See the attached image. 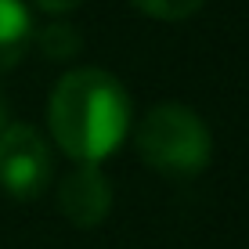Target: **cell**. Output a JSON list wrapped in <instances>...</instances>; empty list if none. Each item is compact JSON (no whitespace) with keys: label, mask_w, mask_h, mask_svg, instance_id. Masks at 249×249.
<instances>
[{"label":"cell","mask_w":249,"mask_h":249,"mask_svg":"<svg viewBox=\"0 0 249 249\" xmlns=\"http://www.w3.org/2000/svg\"><path fill=\"white\" fill-rule=\"evenodd\" d=\"M47 119L65 156L76 162H101L130 130V98L105 69H76L58 80Z\"/></svg>","instance_id":"cell-1"},{"label":"cell","mask_w":249,"mask_h":249,"mask_svg":"<svg viewBox=\"0 0 249 249\" xmlns=\"http://www.w3.org/2000/svg\"><path fill=\"white\" fill-rule=\"evenodd\" d=\"M210 126L188 105H156L137 126V152L162 177H199L210 162Z\"/></svg>","instance_id":"cell-2"},{"label":"cell","mask_w":249,"mask_h":249,"mask_svg":"<svg viewBox=\"0 0 249 249\" xmlns=\"http://www.w3.org/2000/svg\"><path fill=\"white\" fill-rule=\"evenodd\" d=\"M51 148L33 126L11 123L0 130V184L11 199H40L51 184Z\"/></svg>","instance_id":"cell-3"},{"label":"cell","mask_w":249,"mask_h":249,"mask_svg":"<svg viewBox=\"0 0 249 249\" xmlns=\"http://www.w3.org/2000/svg\"><path fill=\"white\" fill-rule=\"evenodd\" d=\"M58 206H62L65 220L76 228H98L112 210V184L101 174L98 162H80L69 170L62 192H58Z\"/></svg>","instance_id":"cell-4"},{"label":"cell","mask_w":249,"mask_h":249,"mask_svg":"<svg viewBox=\"0 0 249 249\" xmlns=\"http://www.w3.org/2000/svg\"><path fill=\"white\" fill-rule=\"evenodd\" d=\"M33 40V18L22 0H0V76L22 62Z\"/></svg>","instance_id":"cell-5"},{"label":"cell","mask_w":249,"mask_h":249,"mask_svg":"<svg viewBox=\"0 0 249 249\" xmlns=\"http://www.w3.org/2000/svg\"><path fill=\"white\" fill-rule=\"evenodd\" d=\"M36 47H40L44 58H51V62H65V58L80 54L83 36H80V29H76L72 22H51V25H44V29L36 33Z\"/></svg>","instance_id":"cell-6"},{"label":"cell","mask_w":249,"mask_h":249,"mask_svg":"<svg viewBox=\"0 0 249 249\" xmlns=\"http://www.w3.org/2000/svg\"><path fill=\"white\" fill-rule=\"evenodd\" d=\"M137 11L152 15L159 22H181L188 15H195L202 7V0H130Z\"/></svg>","instance_id":"cell-7"},{"label":"cell","mask_w":249,"mask_h":249,"mask_svg":"<svg viewBox=\"0 0 249 249\" xmlns=\"http://www.w3.org/2000/svg\"><path fill=\"white\" fill-rule=\"evenodd\" d=\"M83 0H36V7H44V11L51 15H65V11H72V7H80Z\"/></svg>","instance_id":"cell-8"},{"label":"cell","mask_w":249,"mask_h":249,"mask_svg":"<svg viewBox=\"0 0 249 249\" xmlns=\"http://www.w3.org/2000/svg\"><path fill=\"white\" fill-rule=\"evenodd\" d=\"M4 112H7V108H4V101H0V130H4Z\"/></svg>","instance_id":"cell-9"}]
</instances>
